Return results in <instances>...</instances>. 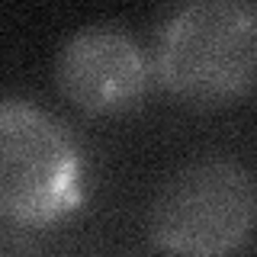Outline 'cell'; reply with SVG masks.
I'll list each match as a JSON object with an SVG mask.
<instances>
[{
    "label": "cell",
    "mask_w": 257,
    "mask_h": 257,
    "mask_svg": "<svg viewBox=\"0 0 257 257\" xmlns=\"http://www.w3.org/2000/svg\"><path fill=\"white\" fill-rule=\"evenodd\" d=\"M84 199V155L52 112L20 96L0 103V215L10 228H45Z\"/></svg>",
    "instance_id": "cell-2"
},
{
    "label": "cell",
    "mask_w": 257,
    "mask_h": 257,
    "mask_svg": "<svg viewBox=\"0 0 257 257\" xmlns=\"http://www.w3.org/2000/svg\"><path fill=\"white\" fill-rule=\"evenodd\" d=\"M155 77L190 106H228L257 87V7L183 0L155 42Z\"/></svg>",
    "instance_id": "cell-1"
},
{
    "label": "cell",
    "mask_w": 257,
    "mask_h": 257,
    "mask_svg": "<svg viewBox=\"0 0 257 257\" xmlns=\"http://www.w3.org/2000/svg\"><path fill=\"white\" fill-rule=\"evenodd\" d=\"M257 231V177L231 158H199L161 183L148 241L164 254H231Z\"/></svg>",
    "instance_id": "cell-3"
},
{
    "label": "cell",
    "mask_w": 257,
    "mask_h": 257,
    "mask_svg": "<svg viewBox=\"0 0 257 257\" xmlns=\"http://www.w3.org/2000/svg\"><path fill=\"white\" fill-rule=\"evenodd\" d=\"M155 77L148 52L119 26H87L61 45L55 80L64 100L90 116L139 106Z\"/></svg>",
    "instance_id": "cell-4"
}]
</instances>
